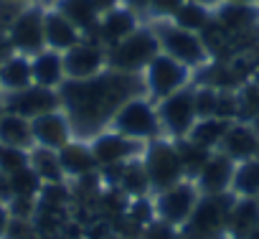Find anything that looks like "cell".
<instances>
[{
  "label": "cell",
  "instance_id": "cell-37",
  "mask_svg": "<svg viewBox=\"0 0 259 239\" xmlns=\"http://www.w3.org/2000/svg\"><path fill=\"white\" fill-rule=\"evenodd\" d=\"M124 8H130L133 13H145L150 11V0H124Z\"/></svg>",
  "mask_w": 259,
  "mask_h": 239
},
{
  "label": "cell",
  "instance_id": "cell-10",
  "mask_svg": "<svg viewBox=\"0 0 259 239\" xmlns=\"http://www.w3.org/2000/svg\"><path fill=\"white\" fill-rule=\"evenodd\" d=\"M148 143L133 140V138H124L114 130H102L99 135H94L89 140V148L94 153V161L99 166V171L104 168H114V166H124L130 161H140L145 153Z\"/></svg>",
  "mask_w": 259,
  "mask_h": 239
},
{
  "label": "cell",
  "instance_id": "cell-41",
  "mask_svg": "<svg viewBox=\"0 0 259 239\" xmlns=\"http://www.w3.org/2000/svg\"><path fill=\"white\" fill-rule=\"evenodd\" d=\"M6 112H8V109H6V102H3V94H0V120H3V117H6Z\"/></svg>",
  "mask_w": 259,
  "mask_h": 239
},
{
  "label": "cell",
  "instance_id": "cell-38",
  "mask_svg": "<svg viewBox=\"0 0 259 239\" xmlns=\"http://www.w3.org/2000/svg\"><path fill=\"white\" fill-rule=\"evenodd\" d=\"M8 224H11V211H8L6 206H0V239H6Z\"/></svg>",
  "mask_w": 259,
  "mask_h": 239
},
{
  "label": "cell",
  "instance_id": "cell-26",
  "mask_svg": "<svg viewBox=\"0 0 259 239\" xmlns=\"http://www.w3.org/2000/svg\"><path fill=\"white\" fill-rule=\"evenodd\" d=\"M229 120L221 117H206V120H196V125L188 133V140H193L196 145L206 148V150H219L226 130H229Z\"/></svg>",
  "mask_w": 259,
  "mask_h": 239
},
{
  "label": "cell",
  "instance_id": "cell-16",
  "mask_svg": "<svg viewBox=\"0 0 259 239\" xmlns=\"http://www.w3.org/2000/svg\"><path fill=\"white\" fill-rule=\"evenodd\" d=\"M213 18L231 38H244L259 28V3H219Z\"/></svg>",
  "mask_w": 259,
  "mask_h": 239
},
{
  "label": "cell",
  "instance_id": "cell-43",
  "mask_svg": "<svg viewBox=\"0 0 259 239\" xmlns=\"http://www.w3.org/2000/svg\"><path fill=\"white\" fill-rule=\"evenodd\" d=\"M246 239H259V224H256V226H254V231H251V234H249V236H246Z\"/></svg>",
  "mask_w": 259,
  "mask_h": 239
},
{
  "label": "cell",
  "instance_id": "cell-9",
  "mask_svg": "<svg viewBox=\"0 0 259 239\" xmlns=\"http://www.w3.org/2000/svg\"><path fill=\"white\" fill-rule=\"evenodd\" d=\"M198 198H201V193H198L193 181H181V183H176L170 188H163V191H158L153 196L155 219L181 229L188 221V216L193 214Z\"/></svg>",
  "mask_w": 259,
  "mask_h": 239
},
{
  "label": "cell",
  "instance_id": "cell-8",
  "mask_svg": "<svg viewBox=\"0 0 259 239\" xmlns=\"http://www.w3.org/2000/svg\"><path fill=\"white\" fill-rule=\"evenodd\" d=\"M158 104V117H160V128L163 138L170 140H183L188 138L191 128L196 125V104H193V89L183 87L176 94L155 102Z\"/></svg>",
  "mask_w": 259,
  "mask_h": 239
},
{
  "label": "cell",
  "instance_id": "cell-11",
  "mask_svg": "<svg viewBox=\"0 0 259 239\" xmlns=\"http://www.w3.org/2000/svg\"><path fill=\"white\" fill-rule=\"evenodd\" d=\"M8 44L13 54L36 56L46 49V33H44V11L36 6L23 8L13 23L8 26Z\"/></svg>",
  "mask_w": 259,
  "mask_h": 239
},
{
  "label": "cell",
  "instance_id": "cell-7",
  "mask_svg": "<svg viewBox=\"0 0 259 239\" xmlns=\"http://www.w3.org/2000/svg\"><path fill=\"white\" fill-rule=\"evenodd\" d=\"M191 74H193V71H191L186 64H181V61H176L173 56H168V54L160 51V54L148 64V69L143 71L148 97H150L153 102H160V99L176 94L178 89L188 87Z\"/></svg>",
  "mask_w": 259,
  "mask_h": 239
},
{
  "label": "cell",
  "instance_id": "cell-5",
  "mask_svg": "<svg viewBox=\"0 0 259 239\" xmlns=\"http://www.w3.org/2000/svg\"><path fill=\"white\" fill-rule=\"evenodd\" d=\"M143 166H145V173L150 178L153 193L186 181L183 166H181V155H178V148H176V140H170V138L150 140L145 145V153H143Z\"/></svg>",
  "mask_w": 259,
  "mask_h": 239
},
{
  "label": "cell",
  "instance_id": "cell-28",
  "mask_svg": "<svg viewBox=\"0 0 259 239\" xmlns=\"http://www.w3.org/2000/svg\"><path fill=\"white\" fill-rule=\"evenodd\" d=\"M31 168L41 178V183H64V171L59 163V153L49 148H31Z\"/></svg>",
  "mask_w": 259,
  "mask_h": 239
},
{
  "label": "cell",
  "instance_id": "cell-39",
  "mask_svg": "<svg viewBox=\"0 0 259 239\" xmlns=\"http://www.w3.org/2000/svg\"><path fill=\"white\" fill-rule=\"evenodd\" d=\"M119 3H122V0H94V6L99 8L102 16L109 13V11H114V8H119Z\"/></svg>",
  "mask_w": 259,
  "mask_h": 239
},
{
  "label": "cell",
  "instance_id": "cell-19",
  "mask_svg": "<svg viewBox=\"0 0 259 239\" xmlns=\"http://www.w3.org/2000/svg\"><path fill=\"white\" fill-rule=\"evenodd\" d=\"M59 153V163H61V171H64V178H84V176H94L99 173V166L94 161V153L89 148V143H81V140H71L66 143Z\"/></svg>",
  "mask_w": 259,
  "mask_h": 239
},
{
  "label": "cell",
  "instance_id": "cell-36",
  "mask_svg": "<svg viewBox=\"0 0 259 239\" xmlns=\"http://www.w3.org/2000/svg\"><path fill=\"white\" fill-rule=\"evenodd\" d=\"M13 198H16V193H13V183H11V176L0 171V204H3V206H8V204H11Z\"/></svg>",
  "mask_w": 259,
  "mask_h": 239
},
{
  "label": "cell",
  "instance_id": "cell-30",
  "mask_svg": "<svg viewBox=\"0 0 259 239\" xmlns=\"http://www.w3.org/2000/svg\"><path fill=\"white\" fill-rule=\"evenodd\" d=\"M170 21H173L178 28L201 33V31L213 21V13H211V8H206V6H198V3H191V0H186V3L178 8V13H176Z\"/></svg>",
  "mask_w": 259,
  "mask_h": 239
},
{
  "label": "cell",
  "instance_id": "cell-33",
  "mask_svg": "<svg viewBox=\"0 0 259 239\" xmlns=\"http://www.w3.org/2000/svg\"><path fill=\"white\" fill-rule=\"evenodd\" d=\"M31 166V150H21V148H8L0 145V171L13 176L16 171Z\"/></svg>",
  "mask_w": 259,
  "mask_h": 239
},
{
  "label": "cell",
  "instance_id": "cell-4",
  "mask_svg": "<svg viewBox=\"0 0 259 239\" xmlns=\"http://www.w3.org/2000/svg\"><path fill=\"white\" fill-rule=\"evenodd\" d=\"M160 54V44L153 28H138L117 46L107 49V69L124 74H143L148 64Z\"/></svg>",
  "mask_w": 259,
  "mask_h": 239
},
{
  "label": "cell",
  "instance_id": "cell-29",
  "mask_svg": "<svg viewBox=\"0 0 259 239\" xmlns=\"http://www.w3.org/2000/svg\"><path fill=\"white\" fill-rule=\"evenodd\" d=\"M176 148H178V155H181V166H183L186 181H196V176L203 171V166L208 163V158H211L213 150H206V148L196 145V143L188 140V138L176 140Z\"/></svg>",
  "mask_w": 259,
  "mask_h": 239
},
{
  "label": "cell",
  "instance_id": "cell-1",
  "mask_svg": "<svg viewBox=\"0 0 259 239\" xmlns=\"http://www.w3.org/2000/svg\"><path fill=\"white\" fill-rule=\"evenodd\" d=\"M61 109L69 117L74 140H92L104 128H109L117 109L135 99L148 97L143 74H124L114 69H104L92 79H66L59 87Z\"/></svg>",
  "mask_w": 259,
  "mask_h": 239
},
{
  "label": "cell",
  "instance_id": "cell-15",
  "mask_svg": "<svg viewBox=\"0 0 259 239\" xmlns=\"http://www.w3.org/2000/svg\"><path fill=\"white\" fill-rule=\"evenodd\" d=\"M234 168L236 163L224 155L221 150H213L208 163L203 166V171L196 176V188L201 196H221V193H231V178H234Z\"/></svg>",
  "mask_w": 259,
  "mask_h": 239
},
{
  "label": "cell",
  "instance_id": "cell-42",
  "mask_svg": "<svg viewBox=\"0 0 259 239\" xmlns=\"http://www.w3.org/2000/svg\"><path fill=\"white\" fill-rule=\"evenodd\" d=\"M221 3H259V0H221Z\"/></svg>",
  "mask_w": 259,
  "mask_h": 239
},
{
  "label": "cell",
  "instance_id": "cell-34",
  "mask_svg": "<svg viewBox=\"0 0 259 239\" xmlns=\"http://www.w3.org/2000/svg\"><path fill=\"white\" fill-rule=\"evenodd\" d=\"M138 239H183V236H181V229L178 226L165 224L160 219H153L150 224H145L138 231Z\"/></svg>",
  "mask_w": 259,
  "mask_h": 239
},
{
  "label": "cell",
  "instance_id": "cell-17",
  "mask_svg": "<svg viewBox=\"0 0 259 239\" xmlns=\"http://www.w3.org/2000/svg\"><path fill=\"white\" fill-rule=\"evenodd\" d=\"M138 28H140L138 26V16L130 11V8H122L119 6V8H114V11H109V13L102 16L97 33L89 36L87 41H94V44H99L104 49H112L119 41H124L130 33H135Z\"/></svg>",
  "mask_w": 259,
  "mask_h": 239
},
{
  "label": "cell",
  "instance_id": "cell-45",
  "mask_svg": "<svg viewBox=\"0 0 259 239\" xmlns=\"http://www.w3.org/2000/svg\"><path fill=\"white\" fill-rule=\"evenodd\" d=\"M6 3H18V6H23V3H31V0H6Z\"/></svg>",
  "mask_w": 259,
  "mask_h": 239
},
{
  "label": "cell",
  "instance_id": "cell-46",
  "mask_svg": "<svg viewBox=\"0 0 259 239\" xmlns=\"http://www.w3.org/2000/svg\"><path fill=\"white\" fill-rule=\"evenodd\" d=\"M46 3H59V0H46Z\"/></svg>",
  "mask_w": 259,
  "mask_h": 239
},
{
  "label": "cell",
  "instance_id": "cell-13",
  "mask_svg": "<svg viewBox=\"0 0 259 239\" xmlns=\"http://www.w3.org/2000/svg\"><path fill=\"white\" fill-rule=\"evenodd\" d=\"M3 102H6L8 112L21 114L26 120H33V117H38L44 112H51V109L61 107L59 89H46V87H38V84H31V87H26L21 92L3 94Z\"/></svg>",
  "mask_w": 259,
  "mask_h": 239
},
{
  "label": "cell",
  "instance_id": "cell-6",
  "mask_svg": "<svg viewBox=\"0 0 259 239\" xmlns=\"http://www.w3.org/2000/svg\"><path fill=\"white\" fill-rule=\"evenodd\" d=\"M155 36H158V44H160V51L173 56L176 61L186 64L191 71L193 69H201L208 64L211 54L206 51L203 41H201V33H193V31H186V28H178L173 21H165V23H158L155 28Z\"/></svg>",
  "mask_w": 259,
  "mask_h": 239
},
{
  "label": "cell",
  "instance_id": "cell-22",
  "mask_svg": "<svg viewBox=\"0 0 259 239\" xmlns=\"http://www.w3.org/2000/svg\"><path fill=\"white\" fill-rule=\"evenodd\" d=\"M259 224V198H236L226 219V239H246Z\"/></svg>",
  "mask_w": 259,
  "mask_h": 239
},
{
  "label": "cell",
  "instance_id": "cell-40",
  "mask_svg": "<svg viewBox=\"0 0 259 239\" xmlns=\"http://www.w3.org/2000/svg\"><path fill=\"white\" fill-rule=\"evenodd\" d=\"M191 3H198V6H206V8H216L221 0H191Z\"/></svg>",
  "mask_w": 259,
  "mask_h": 239
},
{
  "label": "cell",
  "instance_id": "cell-27",
  "mask_svg": "<svg viewBox=\"0 0 259 239\" xmlns=\"http://www.w3.org/2000/svg\"><path fill=\"white\" fill-rule=\"evenodd\" d=\"M231 193L236 198H259V158L236 163L231 178Z\"/></svg>",
  "mask_w": 259,
  "mask_h": 239
},
{
  "label": "cell",
  "instance_id": "cell-21",
  "mask_svg": "<svg viewBox=\"0 0 259 239\" xmlns=\"http://www.w3.org/2000/svg\"><path fill=\"white\" fill-rule=\"evenodd\" d=\"M31 71H33V84L46 89H59L66 82L64 56L54 49H44L36 56H31Z\"/></svg>",
  "mask_w": 259,
  "mask_h": 239
},
{
  "label": "cell",
  "instance_id": "cell-20",
  "mask_svg": "<svg viewBox=\"0 0 259 239\" xmlns=\"http://www.w3.org/2000/svg\"><path fill=\"white\" fill-rule=\"evenodd\" d=\"M56 11L81 33V38L94 36L102 21V13L94 6V0H59Z\"/></svg>",
  "mask_w": 259,
  "mask_h": 239
},
{
  "label": "cell",
  "instance_id": "cell-12",
  "mask_svg": "<svg viewBox=\"0 0 259 239\" xmlns=\"http://www.w3.org/2000/svg\"><path fill=\"white\" fill-rule=\"evenodd\" d=\"M61 56H64V74L66 79H74V82L92 79L107 69V49L87 38H81L76 46H71Z\"/></svg>",
  "mask_w": 259,
  "mask_h": 239
},
{
  "label": "cell",
  "instance_id": "cell-31",
  "mask_svg": "<svg viewBox=\"0 0 259 239\" xmlns=\"http://www.w3.org/2000/svg\"><path fill=\"white\" fill-rule=\"evenodd\" d=\"M11 183H13V193L21 196V198H38V193H41V188H44L41 178L36 176V171H33L31 166L16 171V173L11 176Z\"/></svg>",
  "mask_w": 259,
  "mask_h": 239
},
{
  "label": "cell",
  "instance_id": "cell-35",
  "mask_svg": "<svg viewBox=\"0 0 259 239\" xmlns=\"http://www.w3.org/2000/svg\"><path fill=\"white\" fill-rule=\"evenodd\" d=\"M183 3H186V0H150V13H153L158 21H163V18L170 21Z\"/></svg>",
  "mask_w": 259,
  "mask_h": 239
},
{
  "label": "cell",
  "instance_id": "cell-47",
  "mask_svg": "<svg viewBox=\"0 0 259 239\" xmlns=\"http://www.w3.org/2000/svg\"><path fill=\"white\" fill-rule=\"evenodd\" d=\"M0 206H3V204H0Z\"/></svg>",
  "mask_w": 259,
  "mask_h": 239
},
{
  "label": "cell",
  "instance_id": "cell-2",
  "mask_svg": "<svg viewBox=\"0 0 259 239\" xmlns=\"http://www.w3.org/2000/svg\"><path fill=\"white\" fill-rule=\"evenodd\" d=\"M109 130L133 138L140 143H150L163 138V128H160V117H158V104L150 97H135L124 102L117 114L112 117Z\"/></svg>",
  "mask_w": 259,
  "mask_h": 239
},
{
  "label": "cell",
  "instance_id": "cell-14",
  "mask_svg": "<svg viewBox=\"0 0 259 239\" xmlns=\"http://www.w3.org/2000/svg\"><path fill=\"white\" fill-rule=\"evenodd\" d=\"M31 130H33V143L38 148H49V150H61L66 143L74 140L69 117L64 114L61 107L33 117L31 120Z\"/></svg>",
  "mask_w": 259,
  "mask_h": 239
},
{
  "label": "cell",
  "instance_id": "cell-32",
  "mask_svg": "<svg viewBox=\"0 0 259 239\" xmlns=\"http://www.w3.org/2000/svg\"><path fill=\"white\" fill-rule=\"evenodd\" d=\"M193 104H196V117L206 120V117H216L219 109V89L211 84H201L193 89Z\"/></svg>",
  "mask_w": 259,
  "mask_h": 239
},
{
  "label": "cell",
  "instance_id": "cell-44",
  "mask_svg": "<svg viewBox=\"0 0 259 239\" xmlns=\"http://www.w3.org/2000/svg\"><path fill=\"white\" fill-rule=\"evenodd\" d=\"M102 239H124L122 234H107V236H102Z\"/></svg>",
  "mask_w": 259,
  "mask_h": 239
},
{
  "label": "cell",
  "instance_id": "cell-23",
  "mask_svg": "<svg viewBox=\"0 0 259 239\" xmlns=\"http://www.w3.org/2000/svg\"><path fill=\"white\" fill-rule=\"evenodd\" d=\"M33 84V71H31V56L23 54H11L6 61H0V94L21 92Z\"/></svg>",
  "mask_w": 259,
  "mask_h": 239
},
{
  "label": "cell",
  "instance_id": "cell-25",
  "mask_svg": "<svg viewBox=\"0 0 259 239\" xmlns=\"http://www.w3.org/2000/svg\"><path fill=\"white\" fill-rule=\"evenodd\" d=\"M0 145L8 148H21V150H31L33 143V130H31V120L6 112V117L0 120Z\"/></svg>",
  "mask_w": 259,
  "mask_h": 239
},
{
  "label": "cell",
  "instance_id": "cell-24",
  "mask_svg": "<svg viewBox=\"0 0 259 239\" xmlns=\"http://www.w3.org/2000/svg\"><path fill=\"white\" fill-rule=\"evenodd\" d=\"M44 33H46V49H54L59 54L69 51L71 46H76L81 41V33L59 11L44 13Z\"/></svg>",
  "mask_w": 259,
  "mask_h": 239
},
{
  "label": "cell",
  "instance_id": "cell-3",
  "mask_svg": "<svg viewBox=\"0 0 259 239\" xmlns=\"http://www.w3.org/2000/svg\"><path fill=\"white\" fill-rule=\"evenodd\" d=\"M234 193L201 196L188 221L181 226L183 239H226V219L234 206Z\"/></svg>",
  "mask_w": 259,
  "mask_h": 239
},
{
  "label": "cell",
  "instance_id": "cell-18",
  "mask_svg": "<svg viewBox=\"0 0 259 239\" xmlns=\"http://www.w3.org/2000/svg\"><path fill=\"white\" fill-rule=\"evenodd\" d=\"M219 150L224 155H229L234 163H241V161H251V158H259V133L249 125V123H234L229 125Z\"/></svg>",
  "mask_w": 259,
  "mask_h": 239
}]
</instances>
